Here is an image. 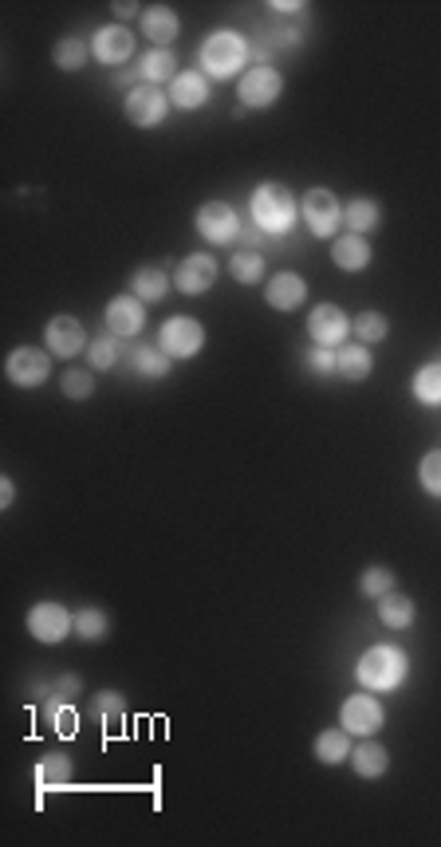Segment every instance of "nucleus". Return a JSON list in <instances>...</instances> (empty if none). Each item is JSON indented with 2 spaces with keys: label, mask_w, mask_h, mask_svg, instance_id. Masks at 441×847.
<instances>
[{
  "label": "nucleus",
  "mask_w": 441,
  "mask_h": 847,
  "mask_svg": "<svg viewBox=\"0 0 441 847\" xmlns=\"http://www.w3.org/2000/svg\"><path fill=\"white\" fill-rule=\"evenodd\" d=\"M111 8H115L119 16H134V12H138V4H111Z\"/></svg>",
  "instance_id": "44"
},
{
  "label": "nucleus",
  "mask_w": 441,
  "mask_h": 847,
  "mask_svg": "<svg viewBox=\"0 0 441 847\" xmlns=\"http://www.w3.org/2000/svg\"><path fill=\"white\" fill-rule=\"evenodd\" d=\"M142 32H146V40H150L154 48H170V44L178 40V12H174L170 4H154V8H146V16H142Z\"/></svg>",
  "instance_id": "19"
},
{
  "label": "nucleus",
  "mask_w": 441,
  "mask_h": 847,
  "mask_svg": "<svg viewBox=\"0 0 441 847\" xmlns=\"http://www.w3.org/2000/svg\"><path fill=\"white\" fill-rule=\"evenodd\" d=\"M245 56H249V44H245L237 32L221 28V32H213V36L201 44V71L213 75V79L237 75L241 64H245Z\"/></svg>",
  "instance_id": "3"
},
{
  "label": "nucleus",
  "mask_w": 441,
  "mask_h": 847,
  "mask_svg": "<svg viewBox=\"0 0 441 847\" xmlns=\"http://www.w3.org/2000/svg\"><path fill=\"white\" fill-rule=\"evenodd\" d=\"M87 359H91V367H95V371H111V367L123 359V351H119V335H99V339L87 347Z\"/></svg>",
  "instance_id": "33"
},
{
  "label": "nucleus",
  "mask_w": 441,
  "mask_h": 847,
  "mask_svg": "<svg viewBox=\"0 0 441 847\" xmlns=\"http://www.w3.org/2000/svg\"><path fill=\"white\" fill-rule=\"evenodd\" d=\"M60 391L67 394L71 402H83V398H91V394H95V375L75 367V371H67V375L60 379Z\"/></svg>",
  "instance_id": "37"
},
{
  "label": "nucleus",
  "mask_w": 441,
  "mask_h": 847,
  "mask_svg": "<svg viewBox=\"0 0 441 847\" xmlns=\"http://www.w3.org/2000/svg\"><path fill=\"white\" fill-rule=\"evenodd\" d=\"M209 99V75L205 71H178V79L170 83V103L178 111H197Z\"/></svg>",
  "instance_id": "18"
},
{
  "label": "nucleus",
  "mask_w": 441,
  "mask_h": 847,
  "mask_svg": "<svg viewBox=\"0 0 441 847\" xmlns=\"http://www.w3.org/2000/svg\"><path fill=\"white\" fill-rule=\"evenodd\" d=\"M67 777H71V761H67V753H48V757L36 765V784H40V788L67 784Z\"/></svg>",
  "instance_id": "32"
},
{
  "label": "nucleus",
  "mask_w": 441,
  "mask_h": 847,
  "mask_svg": "<svg viewBox=\"0 0 441 847\" xmlns=\"http://www.w3.org/2000/svg\"><path fill=\"white\" fill-rule=\"evenodd\" d=\"M4 371H8V379L16 387H40L52 375V359L44 351H36V347H16L8 355V363H4Z\"/></svg>",
  "instance_id": "11"
},
{
  "label": "nucleus",
  "mask_w": 441,
  "mask_h": 847,
  "mask_svg": "<svg viewBox=\"0 0 441 847\" xmlns=\"http://www.w3.org/2000/svg\"><path fill=\"white\" fill-rule=\"evenodd\" d=\"M351 761H355V773H359L363 781H378V777L390 769V753H386L378 741L355 745V749H351Z\"/></svg>",
  "instance_id": "25"
},
{
  "label": "nucleus",
  "mask_w": 441,
  "mask_h": 847,
  "mask_svg": "<svg viewBox=\"0 0 441 847\" xmlns=\"http://www.w3.org/2000/svg\"><path fill=\"white\" fill-rule=\"evenodd\" d=\"M146 324V308L138 296H115L107 304V331L119 335V339H134Z\"/></svg>",
  "instance_id": "13"
},
{
  "label": "nucleus",
  "mask_w": 441,
  "mask_h": 847,
  "mask_svg": "<svg viewBox=\"0 0 441 847\" xmlns=\"http://www.w3.org/2000/svg\"><path fill=\"white\" fill-rule=\"evenodd\" d=\"M166 111H170V95L162 91V87H150V83H142V87H134L130 95H126V119L134 123V127H158L162 119H166Z\"/></svg>",
  "instance_id": "7"
},
{
  "label": "nucleus",
  "mask_w": 441,
  "mask_h": 847,
  "mask_svg": "<svg viewBox=\"0 0 441 847\" xmlns=\"http://www.w3.org/2000/svg\"><path fill=\"white\" fill-rule=\"evenodd\" d=\"M48 347H52V355H60V359H71V355H79L83 347H87V335H83V324L75 320V316H56L52 324H48Z\"/></svg>",
  "instance_id": "17"
},
{
  "label": "nucleus",
  "mask_w": 441,
  "mask_h": 847,
  "mask_svg": "<svg viewBox=\"0 0 441 847\" xmlns=\"http://www.w3.org/2000/svg\"><path fill=\"white\" fill-rule=\"evenodd\" d=\"M414 398L422 406H441V363H426L414 375Z\"/></svg>",
  "instance_id": "29"
},
{
  "label": "nucleus",
  "mask_w": 441,
  "mask_h": 847,
  "mask_svg": "<svg viewBox=\"0 0 441 847\" xmlns=\"http://www.w3.org/2000/svg\"><path fill=\"white\" fill-rule=\"evenodd\" d=\"M418 481L430 497H441V450H430L422 457V469H418Z\"/></svg>",
  "instance_id": "40"
},
{
  "label": "nucleus",
  "mask_w": 441,
  "mask_h": 847,
  "mask_svg": "<svg viewBox=\"0 0 441 847\" xmlns=\"http://www.w3.org/2000/svg\"><path fill=\"white\" fill-rule=\"evenodd\" d=\"M67 631H75V615H67V607L60 603H36L28 611V635L40 639V643H63Z\"/></svg>",
  "instance_id": "8"
},
{
  "label": "nucleus",
  "mask_w": 441,
  "mask_h": 847,
  "mask_svg": "<svg viewBox=\"0 0 441 847\" xmlns=\"http://www.w3.org/2000/svg\"><path fill=\"white\" fill-rule=\"evenodd\" d=\"M213 280H217V261H213L209 253H193V257H186V261L178 264V276H174L178 292H186V296L209 292Z\"/></svg>",
  "instance_id": "15"
},
{
  "label": "nucleus",
  "mask_w": 441,
  "mask_h": 847,
  "mask_svg": "<svg viewBox=\"0 0 441 847\" xmlns=\"http://www.w3.org/2000/svg\"><path fill=\"white\" fill-rule=\"evenodd\" d=\"M414 599L410 595H402V591H386L382 599H378V619L386 623V627H394V631H406L410 623H414Z\"/></svg>",
  "instance_id": "24"
},
{
  "label": "nucleus",
  "mask_w": 441,
  "mask_h": 847,
  "mask_svg": "<svg viewBox=\"0 0 441 847\" xmlns=\"http://www.w3.org/2000/svg\"><path fill=\"white\" fill-rule=\"evenodd\" d=\"M134 371L146 375V379H162L170 371V355L162 347H138L134 351Z\"/></svg>",
  "instance_id": "34"
},
{
  "label": "nucleus",
  "mask_w": 441,
  "mask_h": 847,
  "mask_svg": "<svg viewBox=\"0 0 441 847\" xmlns=\"http://www.w3.org/2000/svg\"><path fill=\"white\" fill-rule=\"evenodd\" d=\"M351 331H355L363 343H378V339H386L390 324H386V316H378V312H363V316H355Z\"/></svg>",
  "instance_id": "38"
},
{
  "label": "nucleus",
  "mask_w": 441,
  "mask_h": 847,
  "mask_svg": "<svg viewBox=\"0 0 441 847\" xmlns=\"http://www.w3.org/2000/svg\"><path fill=\"white\" fill-rule=\"evenodd\" d=\"M79 690H83V678H79V674H63V678H56L52 686H44V682L32 686V694L44 698V702H71Z\"/></svg>",
  "instance_id": "30"
},
{
  "label": "nucleus",
  "mask_w": 441,
  "mask_h": 847,
  "mask_svg": "<svg viewBox=\"0 0 441 847\" xmlns=\"http://www.w3.org/2000/svg\"><path fill=\"white\" fill-rule=\"evenodd\" d=\"M280 91H284V79H280V71L276 67H249L241 79H237V99L245 103V107H272L276 99H280Z\"/></svg>",
  "instance_id": "6"
},
{
  "label": "nucleus",
  "mask_w": 441,
  "mask_h": 847,
  "mask_svg": "<svg viewBox=\"0 0 441 847\" xmlns=\"http://www.w3.org/2000/svg\"><path fill=\"white\" fill-rule=\"evenodd\" d=\"M87 56H91V48L83 40H75V36H63L60 44H56V52H52V60H56L60 71H79V67L87 64Z\"/></svg>",
  "instance_id": "31"
},
{
  "label": "nucleus",
  "mask_w": 441,
  "mask_h": 847,
  "mask_svg": "<svg viewBox=\"0 0 441 847\" xmlns=\"http://www.w3.org/2000/svg\"><path fill=\"white\" fill-rule=\"evenodd\" d=\"M272 8H276V12H304L308 4H300V0H276Z\"/></svg>",
  "instance_id": "43"
},
{
  "label": "nucleus",
  "mask_w": 441,
  "mask_h": 847,
  "mask_svg": "<svg viewBox=\"0 0 441 847\" xmlns=\"http://www.w3.org/2000/svg\"><path fill=\"white\" fill-rule=\"evenodd\" d=\"M166 288H170V280H166V272H162L158 264H142V268L130 276V296H138L142 304L166 300Z\"/></svg>",
  "instance_id": "23"
},
{
  "label": "nucleus",
  "mask_w": 441,
  "mask_h": 847,
  "mask_svg": "<svg viewBox=\"0 0 441 847\" xmlns=\"http://www.w3.org/2000/svg\"><path fill=\"white\" fill-rule=\"evenodd\" d=\"M229 272H233L237 284H260L264 280V257L256 249H241V253H233Z\"/></svg>",
  "instance_id": "28"
},
{
  "label": "nucleus",
  "mask_w": 441,
  "mask_h": 847,
  "mask_svg": "<svg viewBox=\"0 0 441 847\" xmlns=\"http://www.w3.org/2000/svg\"><path fill=\"white\" fill-rule=\"evenodd\" d=\"M308 367H312L315 375H331V371H335V351L315 343L312 351H308Z\"/></svg>",
  "instance_id": "41"
},
{
  "label": "nucleus",
  "mask_w": 441,
  "mask_h": 847,
  "mask_svg": "<svg viewBox=\"0 0 441 847\" xmlns=\"http://www.w3.org/2000/svg\"><path fill=\"white\" fill-rule=\"evenodd\" d=\"M331 261L339 264L343 272H363V268L371 264V245H367V237H355V233L335 237V245H331Z\"/></svg>",
  "instance_id": "21"
},
{
  "label": "nucleus",
  "mask_w": 441,
  "mask_h": 847,
  "mask_svg": "<svg viewBox=\"0 0 441 847\" xmlns=\"http://www.w3.org/2000/svg\"><path fill=\"white\" fill-rule=\"evenodd\" d=\"M193 225H197V233H201L209 245H229V241H237V233H241V221H237L233 205H225V201H205V205L197 209Z\"/></svg>",
  "instance_id": "4"
},
{
  "label": "nucleus",
  "mask_w": 441,
  "mask_h": 847,
  "mask_svg": "<svg viewBox=\"0 0 441 847\" xmlns=\"http://www.w3.org/2000/svg\"><path fill=\"white\" fill-rule=\"evenodd\" d=\"M300 213H304V221H308V229L315 237H331L339 229V221H343V205L335 201L331 190H308L304 201H300Z\"/></svg>",
  "instance_id": "9"
},
{
  "label": "nucleus",
  "mask_w": 441,
  "mask_h": 847,
  "mask_svg": "<svg viewBox=\"0 0 441 847\" xmlns=\"http://www.w3.org/2000/svg\"><path fill=\"white\" fill-rule=\"evenodd\" d=\"M296 213H300V205H296V197L288 194V186H280V182H264V186H256V190H252V221H256L268 237L292 233Z\"/></svg>",
  "instance_id": "2"
},
{
  "label": "nucleus",
  "mask_w": 441,
  "mask_h": 847,
  "mask_svg": "<svg viewBox=\"0 0 441 847\" xmlns=\"http://www.w3.org/2000/svg\"><path fill=\"white\" fill-rule=\"evenodd\" d=\"M308 331H312V339L319 347H335V343H343L347 339V316L335 308V304H319L312 316H308Z\"/></svg>",
  "instance_id": "16"
},
{
  "label": "nucleus",
  "mask_w": 441,
  "mask_h": 847,
  "mask_svg": "<svg viewBox=\"0 0 441 847\" xmlns=\"http://www.w3.org/2000/svg\"><path fill=\"white\" fill-rule=\"evenodd\" d=\"M138 75H142L150 87H158V83H174V79H178V64H174V56H170L166 48H154V52H146V56H142Z\"/></svg>",
  "instance_id": "26"
},
{
  "label": "nucleus",
  "mask_w": 441,
  "mask_h": 847,
  "mask_svg": "<svg viewBox=\"0 0 441 847\" xmlns=\"http://www.w3.org/2000/svg\"><path fill=\"white\" fill-rule=\"evenodd\" d=\"M91 56L99 60V64H123L134 56V36H130V28L123 24H107V28H99L95 32V40H91Z\"/></svg>",
  "instance_id": "12"
},
{
  "label": "nucleus",
  "mask_w": 441,
  "mask_h": 847,
  "mask_svg": "<svg viewBox=\"0 0 441 847\" xmlns=\"http://www.w3.org/2000/svg\"><path fill=\"white\" fill-rule=\"evenodd\" d=\"M371 367H375V359H371L367 343H343V347L335 351V371H339L343 379H351V383H363V379L371 375Z\"/></svg>",
  "instance_id": "20"
},
{
  "label": "nucleus",
  "mask_w": 441,
  "mask_h": 847,
  "mask_svg": "<svg viewBox=\"0 0 441 847\" xmlns=\"http://www.w3.org/2000/svg\"><path fill=\"white\" fill-rule=\"evenodd\" d=\"M359 591L371 595V599H382L386 591H394V572L390 568H367L363 580H359Z\"/></svg>",
  "instance_id": "39"
},
{
  "label": "nucleus",
  "mask_w": 441,
  "mask_h": 847,
  "mask_svg": "<svg viewBox=\"0 0 441 847\" xmlns=\"http://www.w3.org/2000/svg\"><path fill=\"white\" fill-rule=\"evenodd\" d=\"M91 710H95V717H103V721H107V729H119V717H123V710H126V698L123 694H115V690H103V694H95Z\"/></svg>",
  "instance_id": "36"
},
{
  "label": "nucleus",
  "mask_w": 441,
  "mask_h": 847,
  "mask_svg": "<svg viewBox=\"0 0 441 847\" xmlns=\"http://www.w3.org/2000/svg\"><path fill=\"white\" fill-rule=\"evenodd\" d=\"M75 635L87 639V643L103 639V635H107V615H103L99 607H83V611L75 615Z\"/></svg>",
  "instance_id": "35"
},
{
  "label": "nucleus",
  "mask_w": 441,
  "mask_h": 847,
  "mask_svg": "<svg viewBox=\"0 0 441 847\" xmlns=\"http://www.w3.org/2000/svg\"><path fill=\"white\" fill-rule=\"evenodd\" d=\"M315 757H319L323 765L347 761V757H351V733H347V729H327V733H319V737H315Z\"/></svg>",
  "instance_id": "27"
},
{
  "label": "nucleus",
  "mask_w": 441,
  "mask_h": 847,
  "mask_svg": "<svg viewBox=\"0 0 441 847\" xmlns=\"http://www.w3.org/2000/svg\"><path fill=\"white\" fill-rule=\"evenodd\" d=\"M12 497H16V485H12L8 477H4V481H0V505L8 509V505H12Z\"/></svg>",
  "instance_id": "42"
},
{
  "label": "nucleus",
  "mask_w": 441,
  "mask_h": 847,
  "mask_svg": "<svg viewBox=\"0 0 441 847\" xmlns=\"http://www.w3.org/2000/svg\"><path fill=\"white\" fill-rule=\"evenodd\" d=\"M339 721H343V729L347 733H355V737H371L382 729V706H378L375 698H371V690L367 694H351L347 702H343V710H339Z\"/></svg>",
  "instance_id": "10"
},
{
  "label": "nucleus",
  "mask_w": 441,
  "mask_h": 847,
  "mask_svg": "<svg viewBox=\"0 0 441 847\" xmlns=\"http://www.w3.org/2000/svg\"><path fill=\"white\" fill-rule=\"evenodd\" d=\"M406 670H410V658L406 654L398 651V647H390V643H378V647H371V651L359 658L355 678L363 682V690L386 694V690H398L402 686Z\"/></svg>",
  "instance_id": "1"
},
{
  "label": "nucleus",
  "mask_w": 441,
  "mask_h": 847,
  "mask_svg": "<svg viewBox=\"0 0 441 847\" xmlns=\"http://www.w3.org/2000/svg\"><path fill=\"white\" fill-rule=\"evenodd\" d=\"M264 300L276 308V312H296L304 300H308V284L300 272H276L264 288Z\"/></svg>",
  "instance_id": "14"
},
{
  "label": "nucleus",
  "mask_w": 441,
  "mask_h": 847,
  "mask_svg": "<svg viewBox=\"0 0 441 847\" xmlns=\"http://www.w3.org/2000/svg\"><path fill=\"white\" fill-rule=\"evenodd\" d=\"M343 221H347V233L367 237V233H375L378 221H382V205L371 201V197H355V201L343 209Z\"/></svg>",
  "instance_id": "22"
},
{
  "label": "nucleus",
  "mask_w": 441,
  "mask_h": 847,
  "mask_svg": "<svg viewBox=\"0 0 441 847\" xmlns=\"http://www.w3.org/2000/svg\"><path fill=\"white\" fill-rule=\"evenodd\" d=\"M158 347L170 355V359H193L201 347H205V327L189 316H174L162 324V335H158Z\"/></svg>",
  "instance_id": "5"
}]
</instances>
